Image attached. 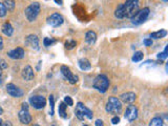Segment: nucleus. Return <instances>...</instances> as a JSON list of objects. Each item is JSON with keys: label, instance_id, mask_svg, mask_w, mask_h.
<instances>
[{"label": "nucleus", "instance_id": "f257e3e1", "mask_svg": "<svg viewBox=\"0 0 168 126\" xmlns=\"http://www.w3.org/2000/svg\"><path fill=\"white\" fill-rule=\"evenodd\" d=\"M109 85H110L109 79L107 78L106 75H103V74L98 75V76L95 78L93 82L94 88H96L100 93H106L107 89L109 88Z\"/></svg>", "mask_w": 168, "mask_h": 126}, {"label": "nucleus", "instance_id": "f03ea898", "mask_svg": "<svg viewBox=\"0 0 168 126\" xmlns=\"http://www.w3.org/2000/svg\"><path fill=\"white\" fill-rule=\"evenodd\" d=\"M75 115L80 121H83L85 119H88V120H91L94 117V114L91 109H88L87 107L84 105L83 103H77L76 105V109H75Z\"/></svg>", "mask_w": 168, "mask_h": 126}, {"label": "nucleus", "instance_id": "7ed1b4c3", "mask_svg": "<svg viewBox=\"0 0 168 126\" xmlns=\"http://www.w3.org/2000/svg\"><path fill=\"white\" fill-rule=\"evenodd\" d=\"M125 17L130 19L139 11V0H126L123 3Z\"/></svg>", "mask_w": 168, "mask_h": 126}, {"label": "nucleus", "instance_id": "20e7f679", "mask_svg": "<svg viewBox=\"0 0 168 126\" xmlns=\"http://www.w3.org/2000/svg\"><path fill=\"white\" fill-rule=\"evenodd\" d=\"M40 9H41V7H40L39 2H33V3L29 4L25 9V11H24L26 19L29 22H33V21L36 20V18L38 17V15L40 13Z\"/></svg>", "mask_w": 168, "mask_h": 126}, {"label": "nucleus", "instance_id": "39448f33", "mask_svg": "<svg viewBox=\"0 0 168 126\" xmlns=\"http://www.w3.org/2000/svg\"><path fill=\"white\" fill-rule=\"evenodd\" d=\"M106 111L109 114L119 115L122 111V103L118 98L109 97L106 104Z\"/></svg>", "mask_w": 168, "mask_h": 126}, {"label": "nucleus", "instance_id": "423d86ee", "mask_svg": "<svg viewBox=\"0 0 168 126\" xmlns=\"http://www.w3.org/2000/svg\"><path fill=\"white\" fill-rule=\"evenodd\" d=\"M149 13H150L149 7H144V9H142V10H139L137 12V14H135L134 17L130 18L131 23L135 25L142 24V23L144 22V21H146V19L148 18Z\"/></svg>", "mask_w": 168, "mask_h": 126}, {"label": "nucleus", "instance_id": "0eeeda50", "mask_svg": "<svg viewBox=\"0 0 168 126\" xmlns=\"http://www.w3.org/2000/svg\"><path fill=\"white\" fill-rule=\"evenodd\" d=\"M29 104L36 109H42L46 105V99L43 96H32L29 98Z\"/></svg>", "mask_w": 168, "mask_h": 126}, {"label": "nucleus", "instance_id": "6e6552de", "mask_svg": "<svg viewBox=\"0 0 168 126\" xmlns=\"http://www.w3.org/2000/svg\"><path fill=\"white\" fill-rule=\"evenodd\" d=\"M61 73L62 75L64 76V78L69 81L70 84H76V83L78 82V80H79V77L77 76V75H74L70 72L69 67H67L66 65H62L61 66Z\"/></svg>", "mask_w": 168, "mask_h": 126}, {"label": "nucleus", "instance_id": "1a4fd4ad", "mask_svg": "<svg viewBox=\"0 0 168 126\" xmlns=\"http://www.w3.org/2000/svg\"><path fill=\"white\" fill-rule=\"evenodd\" d=\"M124 117L128 122H132L135 121V119L138 118V108L132 104H129L127 106L125 112H124Z\"/></svg>", "mask_w": 168, "mask_h": 126}, {"label": "nucleus", "instance_id": "9d476101", "mask_svg": "<svg viewBox=\"0 0 168 126\" xmlns=\"http://www.w3.org/2000/svg\"><path fill=\"white\" fill-rule=\"evenodd\" d=\"M63 17H62L61 14H59V13H54V14H51L50 17L47 18V23L50 24L51 26H53V28H58V26H60L62 23H63Z\"/></svg>", "mask_w": 168, "mask_h": 126}, {"label": "nucleus", "instance_id": "9b49d317", "mask_svg": "<svg viewBox=\"0 0 168 126\" xmlns=\"http://www.w3.org/2000/svg\"><path fill=\"white\" fill-rule=\"evenodd\" d=\"M7 93L14 98H20L23 96V90L19 88L17 85H15L14 83H9L7 85Z\"/></svg>", "mask_w": 168, "mask_h": 126}, {"label": "nucleus", "instance_id": "f8f14e48", "mask_svg": "<svg viewBox=\"0 0 168 126\" xmlns=\"http://www.w3.org/2000/svg\"><path fill=\"white\" fill-rule=\"evenodd\" d=\"M24 43L28 47L32 50H38L39 49V38L36 36V35H29L26 36L25 40H24Z\"/></svg>", "mask_w": 168, "mask_h": 126}, {"label": "nucleus", "instance_id": "ddd939ff", "mask_svg": "<svg viewBox=\"0 0 168 126\" xmlns=\"http://www.w3.org/2000/svg\"><path fill=\"white\" fill-rule=\"evenodd\" d=\"M18 118L22 124H29L32 122V116L29 114V109H22L18 112Z\"/></svg>", "mask_w": 168, "mask_h": 126}, {"label": "nucleus", "instance_id": "4468645a", "mask_svg": "<svg viewBox=\"0 0 168 126\" xmlns=\"http://www.w3.org/2000/svg\"><path fill=\"white\" fill-rule=\"evenodd\" d=\"M24 55H25V52H24L22 47H17V49H14L7 52V56L10 58L14 59V60H19V59L24 58Z\"/></svg>", "mask_w": 168, "mask_h": 126}, {"label": "nucleus", "instance_id": "2eb2a0df", "mask_svg": "<svg viewBox=\"0 0 168 126\" xmlns=\"http://www.w3.org/2000/svg\"><path fill=\"white\" fill-rule=\"evenodd\" d=\"M21 75H22V78L25 80V81H32L35 77L33 68H32V66H29V65H26L25 67L22 69Z\"/></svg>", "mask_w": 168, "mask_h": 126}, {"label": "nucleus", "instance_id": "dca6fc26", "mask_svg": "<svg viewBox=\"0 0 168 126\" xmlns=\"http://www.w3.org/2000/svg\"><path fill=\"white\" fill-rule=\"evenodd\" d=\"M135 99H137V96H135V93L132 92H128V93H124L120 96V100L123 101L124 103H129L131 104Z\"/></svg>", "mask_w": 168, "mask_h": 126}, {"label": "nucleus", "instance_id": "f3484780", "mask_svg": "<svg viewBox=\"0 0 168 126\" xmlns=\"http://www.w3.org/2000/svg\"><path fill=\"white\" fill-rule=\"evenodd\" d=\"M97 41V34L93 31H88L85 35V42L87 44H94Z\"/></svg>", "mask_w": 168, "mask_h": 126}, {"label": "nucleus", "instance_id": "a211bd4d", "mask_svg": "<svg viewBox=\"0 0 168 126\" xmlns=\"http://www.w3.org/2000/svg\"><path fill=\"white\" fill-rule=\"evenodd\" d=\"M2 33H3L5 36H12L13 33H14V28L12 26L10 22H5L3 25H2Z\"/></svg>", "mask_w": 168, "mask_h": 126}, {"label": "nucleus", "instance_id": "6ab92c4d", "mask_svg": "<svg viewBox=\"0 0 168 126\" xmlns=\"http://www.w3.org/2000/svg\"><path fill=\"white\" fill-rule=\"evenodd\" d=\"M79 67L82 69V71H88V69L91 68V64L88 61V59L82 58L79 60Z\"/></svg>", "mask_w": 168, "mask_h": 126}, {"label": "nucleus", "instance_id": "aec40b11", "mask_svg": "<svg viewBox=\"0 0 168 126\" xmlns=\"http://www.w3.org/2000/svg\"><path fill=\"white\" fill-rule=\"evenodd\" d=\"M115 16L118 18V19H123V18H125V12H124L123 3L119 4L117 7V9L115 11Z\"/></svg>", "mask_w": 168, "mask_h": 126}, {"label": "nucleus", "instance_id": "412c9836", "mask_svg": "<svg viewBox=\"0 0 168 126\" xmlns=\"http://www.w3.org/2000/svg\"><path fill=\"white\" fill-rule=\"evenodd\" d=\"M167 35V31L166 29H160L158 32H153V33L150 34V38L153 39H161L164 38L165 36Z\"/></svg>", "mask_w": 168, "mask_h": 126}, {"label": "nucleus", "instance_id": "4be33fe9", "mask_svg": "<svg viewBox=\"0 0 168 126\" xmlns=\"http://www.w3.org/2000/svg\"><path fill=\"white\" fill-rule=\"evenodd\" d=\"M58 112H59V116L63 119H66L67 118V114H66V104L64 102H61L59 104V107H58Z\"/></svg>", "mask_w": 168, "mask_h": 126}, {"label": "nucleus", "instance_id": "5701e85b", "mask_svg": "<svg viewBox=\"0 0 168 126\" xmlns=\"http://www.w3.org/2000/svg\"><path fill=\"white\" fill-rule=\"evenodd\" d=\"M149 126H164L163 120L159 117L153 118V119H151V121L149 123Z\"/></svg>", "mask_w": 168, "mask_h": 126}, {"label": "nucleus", "instance_id": "b1692460", "mask_svg": "<svg viewBox=\"0 0 168 126\" xmlns=\"http://www.w3.org/2000/svg\"><path fill=\"white\" fill-rule=\"evenodd\" d=\"M3 5L5 7V9H7V10H9V11H12V10H14V9H15L16 3H15L14 0H4Z\"/></svg>", "mask_w": 168, "mask_h": 126}, {"label": "nucleus", "instance_id": "393cba45", "mask_svg": "<svg viewBox=\"0 0 168 126\" xmlns=\"http://www.w3.org/2000/svg\"><path fill=\"white\" fill-rule=\"evenodd\" d=\"M143 57H144V55H143L142 52H135V55L132 56V61L134 62H140L141 60H143Z\"/></svg>", "mask_w": 168, "mask_h": 126}, {"label": "nucleus", "instance_id": "a878e982", "mask_svg": "<svg viewBox=\"0 0 168 126\" xmlns=\"http://www.w3.org/2000/svg\"><path fill=\"white\" fill-rule=\"evenodd\" d=\"M48 101H50V106H51V111H50V115L53 116L54 115V106H55V99H54V96L51 95L48 97Z\"/></svg>", "mask_w": 168, "mask_h": 126}, {"label": "nucleus", "instance_id": "bb28decb", "mask_svg": "<svg viewBox=\"0 0 168 126\" xmlns=\"http://www.w3.org/2000/svg\"><path fill=\"white\" fill-rule=\"evenodd\" d=\"M76 45H77V42L75 40H69V41L65 42V47L67 50H73Z\"/></svg>", "mask_w": 168, "mask_h": 126}, {"label": "nucleus", "instance_id": "cd10ccee", "mask_svg": "<svg viewBox=\"0 0 168 126\" xmlns=\"http://www.w3.org/2000/svg\"><path fill=\"white\" fill-rule=\"evenodd\" d=\"M56 43V40L55 39H51V38H44V40H43V44H44V46H51V44Z\"/></svg>", "mask_w": 168, "mask_h": 126}, {"label": "nucleus", "instance_id": "c85d7f7f", "mask_svg": "<svg viewBox=\"0 0 168 126\" xmlns=\"http://www.w3.org/2000/svg\"><path fill=\"white\" fill-rule=\"evenodd\" d=\"M167 50H168V45H166V47H165L163 53L158 54V59H160V60H164V59H166L167 58Z\"/></svg>", "mask_w": 168, "mask_h": 126}, {"label": "nucleus", "instance_id": "c756f323", "mask_svg": "<svg viewBox=\"0 0 168 126\" xmlns=\"http://www.w3.org/2000/svg\"><path fill=\"white\" fill-rule=\"evenodd\" d=\"M5 15H7V9H5L3 3H1V2H0V18L4 17Z\"/></svg>", "mask_w": 168, "mask_h": 126}, {"label": "nucleus", "instance_id": "7c9ffc66", "mask_svg": "<svg viewBox=\"0 0 168 126\" xmlns=\"http://www.w3.org/2000/svg\"><path fill=\"white\" fill-rule=\"evenodd\" d=\"M64 103L66 104V105L69 106H73L74 105V101H73V99L69 97V96H66V97H64Z\"/></svg>", "mask_w": 168, "mask_h": 126}, {"label": "nucleus", "instance_id": "2f4dec72", "mask_svg": "<svg viewBox=\"0 0 168 126\" xmlns=\"http://www.w3.org/2000/svg\"><path fill=\"white\" fill-rule=\"evenodd\" d=\"M7 67V62L3 60V59H0V69H5Z\"/></svg>", "mask_w": 168, "mask_h": 126}, {"label": "nucleus", "instance_id": "473e14b6", "mask_svg": "<svg viewBox=\"0 0 168 126\" xmlns=\"http://www.w3.org/2000/svg\"><path fill=\"white\" fill-rule=\"evenodd\" d=\"M119 122H120V118H119L118 116L113 117V119H112V123H113V125H117Z\"/></svg>", "mask_w": 168, "mask_h": 126}, {"label": "nucleus", "instance_id": "72a5a7b5", "mask_svg": "<svg viewBox=\"0 0 168 126\" xmlns=\"http://www.w3.org/2000/svg\"><path fill=\"white\" fill-rule=\"evenodd\" d=\"M143 43H144L146 46H151V44H153V40L150 39H145L144 41H143Z\"/></svg>", "mask_w": 168, "mask_h": 126}, {"label": "nucleus", "instance_id": "f704fd0d", "mask_svg": "<svg viewBox=\"0 0 168 126\" xmlns=\"http://www.w3.org/2000/svg\"><path fill=\"white\" fill-rule=\"evenodd\" d=\"M95 125H96V126H103L104 124H103V121H102V120L98 119L96 122H95Z\"/></svg>", "mask_w": 168, "mask_h": 126}, {"label": "nucleus", "instance_id": "c9c22d12", "mask_svg": "<svg viewBox=\"0 0 168 126\" xmlns=\"http://www.w3.org/2000/svg\"><path fill=\"white\" fill-rule=\"evenodd\" d=\"M2 126H12V123H11L10 121L2 122Z\"/></svg>", "mask_w": 168, "mask_h": 126}, {"label": "nucleus", "instance_id": "e433bc0d", "mask_svg": "<svg viewBox=\"0 0 168 126\" xmlns=\"http://www.w3.org/2000/svg\"><path fill=\"white\" fill-rule=\"evenodd\" d=\"M22 109H29V105H28V103H25V102H23V103H22Z\"/></svg>", "mask_w": 168, "mask_h": 126}, {"label": "nucleus", "instance_id": "4c0bfd02", "mask_svg": "<svg viewBox=\"0 0 168 126\" xmlns=\"http://www.w3.org/2000/svg\"><path fill=\"white\" fill-rule=\"evenodd\" d=\"M3 49V40H2V38L0 37V50Z\"/></svg>", "mask_w": 168, "mask_h": 126}, {"label": "nucleus", "instance_id": "58836bf2", "mask_svg": "<svg viewBox=\"0 0 168 126\" xmlns=\"http://www.w3.org/2000/svg\"><path fill=\"white\" fill-rule=\"evenodd\" d=\"M55 2L58 4H62V0H55Z\"/></svg>", "mask_w": 168, "mask_h": 126}, {"label": "nucleus", "instance_id": "ea45409f", "mask_svg": "<svg viewBox=\"0 0 168 126\" xmlns=\"http://www.w3.org/2000/svg\"><path fill=\"white\" fill-rule=\"evenodd\" d=\"M2 82V75H1V69H0V83Z\"/></svg>", "mask_w": 168, "mask_h": 126}, {"label": "nucleus", "instance_id": "a19ab883", "mask_svg": "<svg viewBox=\"0 0 168 126\" xmlns=\"http://www.w3.org/2000/svg\"><path fill=\"white\" fill-rule=\"evenodd\" d=\"M3 114V109H2V107H0V115Z\"/></svg>", "mask_w": 168, "mask_h": 126}, {"label": "nucleus", "instance_id": "79ce46f5", "mask_svg": "<svg viewBox=\"0 0 168 126\" xmlns=\"http://www.w3.org/2000/svg\"><path fill=\"white\" fill-rule=\"evenodd\" d=\"M2 122H3V121H2V120L0 119V126H2Z\"/></svg>", "mask_w": 168, "mask_h": 126}, {"label": "nucleus", "instance_id": "37998d69", "mask_svg": "<svg viewBox=\"0 0 168 126\" xmlns=\"http://www.w3.org/2000/svg\"><path fill=\"white\" fill-rule=\"evenodd\" d=\"M32 126H39V125H38V124H34V125H32Z\"/></svg>", "mask_w": 168, "mask_h": 126}, {"label": "nucleus", "instance_id": "c03bdc74", "mask_svg": "<svg viewBox=\"0 0 168 126\" xmlns=\"http://www.w3.org/2000/svg\"><path fill=\"white\" fill-rule=\"evenodd\" d=\"M163 1H164V2H167V1H168V0H163Z\"/></svg>", "mask_w": 168, "mask_h": 126}, {"label": "nucleus", "instance_id": "a18cd8bd", "mask_svg": "<svg viewBox=\"0 0 168 126\" xmlns=\"http://www.w3.org/2000/svg\"><path fill=\"white\" fill-rule=\"evenodd\" d=\"M83 126H87V125H83Z\"/></svg>", "mask_w": 168, "mask_h": 126}, {"label": "nucleus", "instance_id": "49530a36", "mask_svg": "<svg viewBox=\"0 0 168 126\" xmlns=\"http://www.w3.org/2000/svg\"><path fill=\"white\" fill-rule=\"evenodd\" d=\"M53 126H55V125H53Z\"/></svg>", "mask_w": 168, "mask_h": 126}]
</instances>
